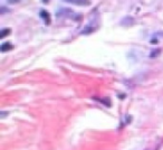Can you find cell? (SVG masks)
Returning <instances> with one entry per match:
<instances>
[{
	"label": "cell",
	"instance_id": "6da1fadb",
	"mask_svg": "<svg viewBox=\"0 0 163 150\" xmlns=\"http://www.w3.org/2000/svg\"><path fill=\"white\" fill-rule=\"evenodd\" d=\"M12 48H14V46L11 45L9 42H6L1 45V51H2V52H7V51H10V49H12Z\"/></svg>",
	"mask_w": 163,
	"mask_h": 150
},
{
	"label": "cell",
	"instance_id": "7a4b0ae2",
	"mask_svg": "<svg viewBox=\"0 0 163 150\" xmlns=\"http://www.w3.org/2000/svg\"><path fill=\"white\" fill-rule=\"evenodd\" d=\"M67 2H70V4H76V5H83V6H87V5H90V1H75V0H67Z\"/></svg>",
	"mask_w": 163,
	"mask_h": 150
},
{
	"label": "cell",
	"instance_id": "3957f363",
	"mask_svg": "<svg viewBox=\"0 0 163 150\" xmlns=\"http://www.w3.org/2000/svg\"><path fill=\"white\" fill-rule=\"evenodd\" d=\"M40 16H42L44 19L46 18V23H47V24H49V23H50V18H49V15H48V12H47V11H42V12H40Z\"/></svg>",
	"mask_w": 163,
	"mask_h": 150
},
{
	"label": "cell",
	"instance_id": "277c9868",
	"mask_svg": "<svg viewBox=\"0 0 163 150\" xmlns=\"http://www.w3.org/2000/svg\"><path fill=\"white\" fill-rule=\"evenodd\" d=\"M9 33H10L9 29H4L2 33H1V35H0V38H5V36L7 35V34H9Z\"/></svg>",
	"mask_w": 163,
	"mask_h": 150
},
{
	"label": "cell",
	"instance_id": "5b68a950",
	"mask_svg": "<svg viewBox=\"0 0 163 150\" xmlns=\"http://www.w3.org/2000/svg\"><path fill=\"white\" fill-rule=\"evenodd\" d=\"M145 150H158V146L156 147H149V148H146Z\"/></svg>",
	"mask_w": 163,
	"mask_h": 150
}]
</instances>
